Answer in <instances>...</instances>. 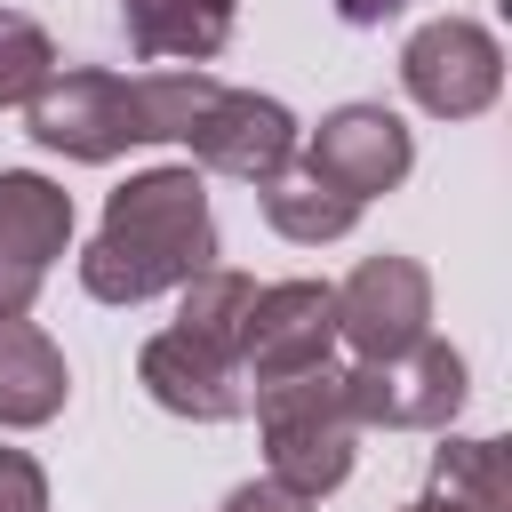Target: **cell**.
I'll list each match as a JSON object with an SVG mask.
<instances>
[{"instance_id": "cell-1", "label": "cell", "mask_w": 512, "mask_h": 512, "mask_svg": "<svg viewBox=\"0 0 512 512\" xmlns=\"http://www.w3.org/2000/svg\"><path fill=\"white\" fill-rule=\"evenodd\" d=\"M216 264V216L200 168H144L104 200L96 240L80 248V288L96 304H144Z\"/></svg>"}, {"instance_id": "cell-2", "label": "cell", "mask_w": 512, "mask_h": 512, "mask_svg": "<svg viewBox=\"0 0 512 512\" xmlns=\"http://www.w3.org/2000/svg\"><path fill=\"white\" fill-rule=\"evenodd\" d=\"M216 96V80L192 72H104V64H56L48 88L24 104V136L64 152V160H120L128 144H176L200 104Z\"/></svg>"}, {"instance_id": "cell-3", "label": "cell", "mask_w": 512, "mask_h": 512, "mask_svg": "<svg viewBox=\"0 0 512 512\" xmlns=\"http://www.w3.org/2000/svg\"><path fill=\"white\" fill-rule=\"evenodd\" d=\"M248 408H256V432H264V480H280L296 496H328V488L352 480L360 424L344 408V368L336 360L256 384Z\"/></svg>"}, {"instance_id": "cell-4", "label": "cell", "mask_w": 512, "mask_h": 512, "mask_svg": "<svg viewBox=\"0 0 512 512\" xmlns=\"http://www.w3.org/2000/svg\"><path fill=\"white\" fill-rule=\"evenodd\" d=\"M464 392H472L464 352L440 344V336H416L392 360H352L344 368V408H352L360 432L368 424H384V432H448Z\"/></svg>"}, {"instance_id": "cell-5", "label": "cell", "mask_w": 512, "mask_h": 512, "mask_svg": "<svg viewBox=\"0 0 512 512\" xmlns=\"http://www.w3.org/2000/svg\"><path fill=\"white\" fill-rule=\"evenodd\" d=\"M400 88L432 120H480L504 96V40L472 16H432L400 48Z\"/></svg>"}, {"instance_id": "cell-6", "label": "cell", "mask_w": 512, "mask_h": 512, "mask_svg": "<svg viewBox=\"0 0 512 512\" xmlns=\"http://www.w3.org/2000/svg\"><path fill=\"white\" fill-rule=\"evenodd\" d=\"M296 168H304L312 184H328V192H344V200L368 208L376 192H400V184H408L416 136H408V120L384 112V104H336V112H320V128L296 144Z\"/></svg>"}, {"instance_id": "cell-7", "label": "cell", "mask_w": 512, "mask_h": 512, "mask_svg": "<svg viewBox=\"0 0 512 512\" xmlns=\"http://www.w3.org/2000/svg\"><path fill=\"white\" fill-rule=\"evenodd\" d=\"M184 144H192L200 168L264 192V184H280V176L296 168L304 128H296V112H288L280 96H256V88H224V80H216V96H208L200 120L184 128Z\"/></svg>"}, {"instance_id": "cell-8", "label": "cell", "mask_w": 512, "mask_h": 512, "mask_svg": "<svg viewBox=\"0 0 512 512\" xmlns=\"http://www.w3.org/2000/svg\"><path fill=\"white\" fill-rule=\"evenodd\" d=\"M336 336L360 360H392L416 336H432V272L416 256H360L336 280Z\"/></svg>"}, {"instance_id": "cell-9", "label": "cell", "mask_w": 512, "mask_h": 512, "mask_svg": "<svg viewBox=\"0 0 512 512\" xmlns=\"http://www.w3.org/2000/svg\"><path fill=\"white\" fill-rule=\"evenodd\" d=\"M72 248V192L40 168H0V320H24Z\"/></svg>"}, {"instance_id": "cell-10", "label": "cell", "mask_w": 512, "mask_h": 512, "mask_svg": "<svg viewBox=\"0 0 512 512\" xmlns=\"http://www.w3.org/2000/svg\"><path fill=\"white\" fill-rule=\"evenodd\" d=\"M320 360H336V288L328 280H272V288H256L248 328H240L248 392L272 384V376L320 368Z\"/></svg>"}, {"instance_id": "cell-11", "label": "cell", "mask_w": 512, "mask_h": 512, "mask_svg": "<svg viewBox=\"0 0 512 512\" xmlns=\"http://www.w3.org/2000/svg\"><path fill=\"white\" fill-rule=\"evenodd\" d=\"M136 376H144V392H152L168 416H184V424H232V416H248V376H240V360H224V352H208V344H192V336H176V328L144 336Z\"/></svg>"}, {"instance_id": "cell-12", "label": "cell", "mask_w": 512, "mask_h": 512, "mask_svg": "<svg viewBox=\"0 0 512 512\" xmlns=\"http://www.w3.org/2000/svg\"><path fill=\"white\" fill-rule=\"evenodd\" d=\"M64 400H72V368L56 336L32 320H0V432H40L64 416Z\"/></svg>"}, {"instance_id": "cell-13", "label": "cell", "mask_w": 512, "mask_h": 512, "mask_svg": "<svg viewBox=\"0 0 512 512\" xmlns=\"http://www.w3.org/2000/svg\"><path fill=\"white\" fill-rule=\"evenodd\" d=\"M120 32L136 56H184V64H208L224 40H232V0H120Z\"/></svg>"}, {"instance_id": "cell-14", "label": "cell", "mask_w": 512, "mask_h": 512, "mask_svg": "<svg viewBox=\"0 0 512 512\" xmlns=\"http://www.w3.org/2000/svg\"><path fill=\"white\" fill-rule=\"evenodd\" d=\"M176 296H184V304H176V336H192V344H208V352L240 360V328H248L256 280H248V272H232V264H208V272H192Z\"/></svg>"}, {"instance_id": "cell-15", "label": "cell", "mask_w": 512, "mask_h": 512, "mask_svg": "<svg viewBox=\"0 0 512 512\" xmlns=\"http://www.w3.org/2000/svg\"><path fill=\"white\" fill-rule=\"evenodd\" d=\"M264 224H272L280 240H304V248H320V240H344V232L360 224V200H344V192L312 184L304 168H288L280 184H264Z\"/></svg>"}, {"instance_id": "cell-16", "label": "cell", "mask_w": 512, "mask_h": 512, "mask_svg": "<svg viewBox=\"0 0 512 512\" xmlns=\"http://www.w3.org/2000/svg\"><path fill=\"white\" fill-rule=\"evenodd\" d=\"M432 496L464 512H504V440H440L432 448Z\"/></svg>"}, {"instance_id": "cell-17", "label": "cell", "mask_w": 512, "mask_h": 512, "mask_svg": "<svg viewBox=\"0 0 512 512\" xmlns=\"http://www.w3.org/2000/svg\"><path fill=\"white\" fill-rule=\"evenodd\" d=\"M48 72H56V40H48L32 16L0 8V112H8V104H32V96L48 88Z\"/></svg>"}, {"instance_id": "cell-18", "label": "cell", "mask_w": 512, "mask_h": 512, "mask_svg": "<svg viewBox=\"0 0 512 512\" xmlns=\"http://www.w3.org/2000/svg\"><path fill=\"white\" fill-rule=\"evenodd\" d=\"M0 512H48V472L32 448H0Z\"/></svg>"}, {"instance_id": "cell-19", "label": "cell", "mask_w": 512, "mask_h": 512, "mask_svg": "<svg viewBox=\"0 0 512 512\" xmlns=\"http://www.w3.org/2000/svg\"><path fill=\"white\" fill-rule=\"evenodd\" d=\"M224 512H312V496H296V488H280V480H240V488L224 496Z\"/></svg>"}, {"instance_id": "cell-20", "label": "cell", "mask_w": 512, "mask_h": 512, "mask_svg": "<svg viewBox=\"0 0 512 512\" xmlns=\"http://www.w3.org/2000/svg\"><path fill=\"white\" fill-rule=\"evenodd\" d=\"M400 8H408V0H336V16H344V24H360V32H368V24H392Z\"/></svg>"}, {"instance_id": "cell-21", "label": "cell", "mask_w": 512, "mask_h": 512, "mask_svg": "<svg viewBox=\"0 0 512 512\" xmlns=\"http://www.w3.org/2000/svg\"><path fill=\"white\" fill-rule=\"evenodd\" d=\"M400 512H464V504H448V496H416V504H400Z\"/></svg>"}]
</instances>
